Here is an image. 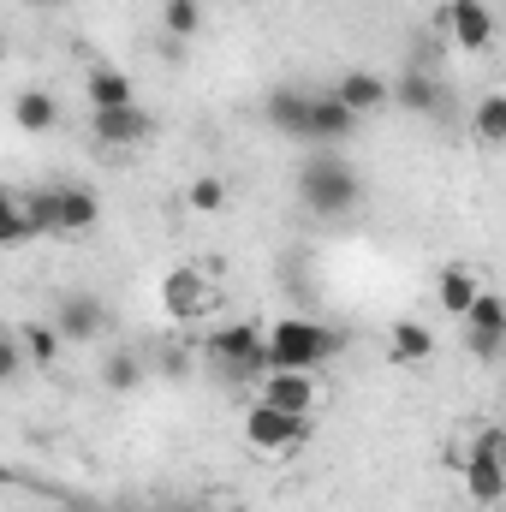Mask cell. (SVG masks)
Segmentation results:
<instances>
[{
    "label": "cell",
    "instance_id": "5b68a950",
    "mask_svg": "<svg viewBox=\"0 0 506 512\" xmlns=\"http://www.w3.org/2000/svg\"><path fill=\"white\" fill-rule=\"evenodd\" d=\"M209 358H215V370L221 376H233V382H251V376H268V334L251 328V322H227L221 334H209V346H203Z\"/></svg>",
    "mask_w": 506,
    "mask_h": 512
},
{
    "label": "cell",
    "instance_id": "1f68e13d",
    "mask_svg": "<svg viewBox=\"0 0 506 512\" xmlns=\"http://www.w3.org/2000/svg\"><path fill=\"white\" fill-rule=\"evenodd\" d=\"M167 512H179V507H167Z\"/></svg>",
    "mask_w": 506,
    "mask_h": 512
},
{
    "label": "cell",
    "instance_id": "83f0119b",
    "mask_svg": "<svg viewBox=\"0 0 506 512\" xmlns=\"http://www.w3.org/2000/svg\"><path fill=\"white\" fill-rule=\"evenodd\" d=\"M465 346H471V358H477V364H495V358H501V334H483V328H465Z\"/></svg>",
    "mask_w": 506,
    "mask_h": 512
},
{
    "label": "cell",
    "instance_id": "cb8c5ba5",
    "mask_svg": "<svg viewBox=\"0 0 506 512\" xmlns=\"http://www.w3.org/2000/svg\"><path fill=\"white\" fill-rule=\"evenodd\" d=\"M18 340H24V352H30L36 364H54L66 334H60V328H48V322H24V328H18Z\"/></svg>",
    "mask_w": 506,
    "mask_h": 512
},
{
    "label": "cell",
    "instance_id": "30bf717a",
    "mask_svg": "<svg viewBox=\"0 0 506 512\" xmlns=\"http://www.w3.org/2000/svg\"><path fill=\"white\" fill-rule=\"evenodd\" d=\"M54 328L66 334V340H96L102 328H108V310H102V298L96 292H66L60 304H54Z\"/></svg>",
    "mask_w": 506,
    "mask_h": 512
},
{
    "label": "cell",
    "instance_id": "7a4b0ae2",
    "mask_svg": "<svg viewBox=\"0 0 506 512\" xmlns=\"http://www.w3.org/2000/svg\"><path fill=\"white\" fill-rule=\"evenodd\" d=\"M340 352V334L310 316H280L268 328V370H322Z\"/></svg>",
    "mask_w": 506,
    "mask_h": 512
},
{
    "label": "cell",
    "instance_id": "7402d4cb",
    "mask_svg": "<svg viewBox=\"0 0 506 512\" xmlns=\"http://www.w3.org/2000/svg\"><path fill=\"white\" fill-rule=\"evenodd\" d=\"M161 30H167V42H191L203 30V0H167L161 6Z\"/></svg>",
    "mask_w": 506,
    "mask_h": 512
},
{
    "label": "cell",
    "instance_id": "d6986e66",
    "mask_svg": "<svg viewBox=\"0 0 506 512\" xmlns=\"http://www.w3.org/2000/svg\"><path fill=\"white\" fill-rule=\"evenodd\" d=\"M36 233H42L36 209H30L24 197H6V209H0V245H6V251H24Z\"/></svg>",
    "mask_w": 506,
    "mask_h": 512
},
{
    "label": "cell",
    "instance_id": "9a60e30c",
    "mask_svg": "<svg viewBox=\"0 0 506 512\" xmlns=\"http://www.w3.org/2000/svg\"><path fill=\"white\" fill-rule=\"evenodd\" d=\"M465 495H471L477 507H501L506 501V465L465 453Z\"/></svg>",
    "mask_w": 506,
    "mask_h": 512
},
{
    "label": "cell",
    "instance_id": "f1b7e54d",
    "mask_svg": "<svg viewBox=\"0 0 506 512\" xmlns=\"http://www.w3.org/2000/svg\"><path fill=\"white\" fill-rule=\"evenodd\" d=\"M24 358H30V352H24V340H6V346H0V382H6V387L24 376Z\"/></svg>",
    "mask_w": 506,
    "mask_h": 512
},
{
    "label": "cell",
    "instance_id": "ba28073f",
    "mask_svg": "<svg viewBox=\"0 0 506 512\" xmlns=\"http://www.w3.org/2000/svg\"><path fill=\"white\" fill-rule=\"evenodd\" d=\"M161 304H167L173 322H197V316L215 310V292H209V280H203L197 268H173V274L161 280Z\"/></svg>",
    "mask_w": 506,
    "mask_h": 512
},
{
    "label": "cell",
    "instance_id": "8992f818",
    "mask_svg": "<svg viewBox=\"0 0 506 512\" xmlns=\"http://www.w3.org/2000/svg\"><path fill=\"white\" fill-rule=\"evenodd\" d=\"M435 24L453 36V48H465V54H483L489 42H495V12H489V0H441L435 6Z\"/></svg>",
    "mask_w": 506,
    "mask_h": 512
},
{
    "label": "cell",
    "instance_id": "9c48e42d",
    "mask_svg": "<svg viewBox=\"0 0 506 512\" xmlns=\"http://www.w3.org/2000/svg\"><path fill=\"white\" fill-rule=\"evenodd\" d=\"M155 131V120L131 102V108H108V114H90V137L102 143V149H137L143 137Z\"/></svg>",
    "mask_w": 506,
    "mask_h": 512
},
{
    "label": "cell",
    "instance_id": "52a82bcc",
    "mask_svg": "<svg viewBox=\"0 0 506 512\" xmlns=\"http://www.w3.org/2000/svg\"><path fill=\"white\" fill-rule=\"evenodd\" d=\"M256 399H268V405H280V411L310 417V411L322 405V382H316V370H268L262 387H256Z\"/></svg>",
    "mask_w": 506,
    "mask_h": 512
},
{
    "label": "cell",
    "instance_id": "5bb4252c",
    "mask_svg": "<svg viewBox=\"0 0 506 512\" xmlns=\"http://www.w3.org/2000/svg\"><path fill=\"white\" fill-rule=\"evenodd\" d=\"M310 108H316V96H304V90H274V96L262 102L268 126L286 131V137H304V143H310Z\"/></svg>",
    "mask_w": 506,
    "mask_h": 512
},
{
    "label": "cell",
    "instance_id": "44dd1931",
    "mask_svg": "<svg viewBox=\"0 0 506 512\" xmlns=\"http://www.w3.org/2000/svg\"><path fill=\"white\" fill-rule=\"evenodd\" d=\"M471 131H477V143L501 149V143H506V90L477 96V108H471Z\"/></svg>",
    "mask_w": 506,
    "mask_h": 512
},
{
    "label": "cell",
    "instance_id": "3957f363",
    "mask_svg": "<svg viewBox=\"0 0 506 512\" xmlns=\"http://www.w3.org/2000/svg\"><path fill=\"white\" fill-rule=\"evenodd\" d=\"M245 441H251L256 453H268V459H286V453H298L304 441H310V417H298V411H280V405H268V399H251L245 405Z\"/></svg>",
    "mask_w": 506,
    "mask_h": 512
},
{
    "label": "cell",
    "instance_id": "484cf974",
    "mask_svg": "<svg viewBox=\"0 0 506 512\" xmlns=\"http://www.w3.org/2000/svg\"><path fill=\"white\" fill-rule=\"evenodd\" d=\"M185 203H191L197 215H221V209H227V179H191Z\"/></svg>",
    "mask_w": 506,
    "mask_h": 512
},
{
    "label": "cell",
    "instance_id": "8fae6325",
    "mask_svg": "<svg viewBox=\"0 0 506 512\" xmlns=\"http://www.w3.org/2000/svg\"><path fill=\"white\" fill-rule=\"evenodd\" d=\"M393 102H399L405 114H423V120H441V114H447V90H441V78L423 72V66H405V78L393 84Z\"/></svg>",
    "mask_w": 506,
    "mask_h": 512
},
{
    "label": "cell",
    "instance_id": "6da1fadb",
    "mask_svg": "<svg viewBox=\"0 0 506 512\" xmlns=\"http://www.w3.org/2000/svg\"><path fill=\"white\" fill-rule=\"evenodd\" d=\"M298 203L310 215H322V221H340V215H352L364 203V179L340 149H322V155H310L298 167Z\"/></svg>",
    "mask_w": 506,
    "mask_h": 512
},
{
    "label": "cell",
    "instance_id": "4dcf8cb0",
    "mask_svg": "<svg viewBox=\"0 0 506 512\" xmlns=\"http://www.w3.org/2000/svg\"><path fill=\"white\" fill-rule=\"evenodd\" d=\"M221 512H245V507H221Z\"/></svg>",
    "mask_w": 506,
    "mask_h": 512
},
{
    "label": "cell",
    "instance_id": "7c38bea8",
    "mask_svg": "<svg viewBox=\"0 0 506 512\" xmlns=\"http://www.w3.org/2000/svg\"><path fill=\"white\" fill-rule=\"evenodd\" d=\"M334 96L364 120V114H381L387 102H393V84L381 78V72H364V66H352V72H340L334 78Z\"/></svg>",
    "mask_w": 506,
    "mask_h": 512
},
{
    "label": "cell",
    "instance_id": "277c9868",
    "mask_svg": "<svg viewBox=\"0 0 506 512\" xmlns=\"http://www.w3.org/2000/svg\"><path fill=\"white\" fill-rule=\"evenodd\" d=\"M30 209H36L42 233H66V239H78V233H90L102 221V203L84 185H48V191L30 197Z\"/></svg>",
    "mask_w": 506,
    "mask_h": 512
},
{
    "label": "cell",
    "instance_id": "d4e9b609",
    "mask_svg": "<svg viewBox=\"0 0 506 512\" xmlns=\"http://www.w3.org/2000/svg\"><path fill=\"white\" fill-rule=\"evenodd\" d=\"M465 328H483V334H501V340H506V298H501V292H477V304H471Z\"/></svg>",
    "mask_w": 506,
    "mask_h": 512
},
{
    "label": "cell",
    "instance_id": "4316f807",
    "mask_svg": "<svg viewBox=\"0 0 506 512\" xmlns=\"http://www.w3.org/2000/svg\"><path fill=\"white\" fill-rule=\"evenodd\" d=\"M465 453H477V459H495L506 465V423H483L471 441H465Z\"/></svg>",
    "mask_w": 506,
    "mask_h": 512
},
{
    "label": "cell",
    "instance_id": "4fadbf2b",
    "mask_svg": "<svg viewBox=\"0 0 506 512\" xmlns=\"http://www.w3.org/2000/svg\"><path fill=\"white\" fill-rule=\"evenodd\" d=\"M358 131V114L328 90V96H316V108H310V143H322V149H334V143H346Z\"/></svg>",
    "mask_w": 506,
    "mask_h": 512
},
{
    "label": "cell",
    "instance_id": "ffe728a7",
    "mask_svg": "<svg viewBox=\"0 0 506 512\" xmlns=\"http://www.w3.org/2000/svg\"><path fill=\"white\" fill-rule=\"evenodd\" d=\"M54 120H60V102H54L48 90H24V96L12 102V126L30 131V137H36V131H54Z\"/></svg>",
    "mask_w": 506,
    "mask_h": 512
},
{
    "label": "cell",
    "instance_id": "2e32d148",
    "mask_svg": "<svg viewBox=\"0 0 506 512\" xmlns=\"http://www.w3.org/2000/svg\"><path fill=\"white\" fill-rule=\"evenodd\" d=\"M387 358L393 364H429L435 358V334L423 328V322H393V334H387Z\"/></svg>",
    "mask_w": 506,
    "mask_h": 512
},
{
    "label": "cell",
    "instance_id": "603a6c76",
    "mask_svg": "<svg viewBox=\"0 0 506 512\" xmlns=\"http://www.w3.org/2000/svg\"><path fill=\"white\" fill-rule=\"evenodd\" d=\"M137 382H143V358L137 352H108L102 358V387L108 393H131Z\"/></svg>",
    "mask_w": 506,
    "mask_h": 512
},
{
    "label": "cell",
    "instance_id": "e0dca14e",
    "mask_svg": "<svg viewBox=\"0 0 506 512\" xmlns=\"http://www.w3.org/2000/svg\"><path fill=\"white\" fill-rule=\"evenodd\" d=\"M477 292H483V286H477V280H471V268H459V262H453V268H441V280H435V298H441V310H447V316H459V322L471 316Z\"/></svg>",
    "mask_w": 506,
    "mask_h": 512
},
{
    "label": "cell",
    "instance_id": "f546056e",
    "mask_svg": "<svg viewBox=\"0 0 506 512\" xmlns=\"http://www.w3.org/2000/svg\"><path fill=\"white\" fill-rule=\"evenodd\" d=\"M60 512H96V507H84V501H66V507H60Z\"/></svg>",
    "mask_w": 506,
    "mask_h": 512
},
{
    "label": "cell",
    "instance_id": "ac0fdd59",
    "mask_svg": "<svg viewBox=\"0 0 506 512\" xmlns=\"http://www.w3.org/2000/svg\"><path fill=\"white\" fill-rule=\"evenodd\" d=\"M131 102H137V90H131L126 72H114V66H96V72H90V108H96V114L131 108Z\"/></svg>",
    "mask_w": 506,
    "mask_h": 512
}]
</instances>
